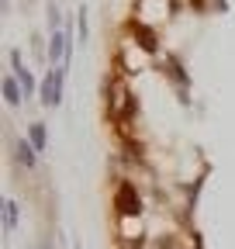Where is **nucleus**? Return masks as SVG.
Returning a JSON list of instances; mask_svg holds the SVG:
<instances>
[{
  "instance_id": "423d86ee",
  "label": "nucleus",
  "mask_w": 235,
  "mask_h": 249,
  "mask_svg": "<svg viewBox=\"0 0 235 249\" xmlns=\"http://www.w3.org/2000/svg\"><path fill=\"white\" fill-rule=\"evenodd\" d=\"M28 142H32L38 152H45V145H49V132H45V124H42V121L28 124Z\"/></svg>"
},
{
  "instance_id": "f257e3e1",
  "label": "nucleus",
  "mask_w": 235,
  "mask_h": 249,
  "mask_svg": "<svg viewBox=\"0 0 235 249\" xmlns=\"http://www.w3.org/2000/svg\"><path fill=\"white\" fill-rule=\"evenodd\" d=\"M63 76H66V66H52L49 76L42 80V104L45 107H59V101H63Z\"/></svg>"
},
{
  "instance_id": "7ed1b4c3",
  "label": "nucleus",
  "mask_w": 235,
  "mask_h": 249,
  "mask_svg": "<svg viewBox=\"0 0 235 249\" xmlns=\"http://www.w3.org/2000/svg\"><path fill=\"white\" fill-rule=\"evenodd\" d=\"M114 204H118V211H121V214H138V211H142L138 191H135L132 183H121V187H118V194H114Z\"/></svg>"
},
{
  "instance_id": "39448f33",
  "label": "nucleus",
  "mask_w": 235,
  "mask_h": 249,
  "mask_svg": "<svg viewBox=\"0 0 235 249\" xmlns=\"http://www.w3.org/2000/svg\"><path fill=\"white\" fill-rule=\"evenodd\" d=\"M4 101H7V107H17L24 101V90H21V83L14 76H4Z\"/></svg>"
},
{
  "instance_id": "20e7f679",
  "label": "nucleus",
  "mask_w": 235,
  "mask_h": 249,
  "mask_svg": "<svg viewBox=\"0 0 235 249\" xmlns=\"http://www.w3.org/2000/svg\"><path fill=\"white\" fill-rule=\"evenodd\" d=\"M14 160H17L21 166H28V170H35V163H38V149L28 142V139H17V142H14Z\"/></svg>"
},
{
  "instance_id": "1a4fd4ad",
  "label": "nucleus",
  "mask_w": 235,
  "mask_h": 249,
  "mask_svg": "<svg viewBox=\"0 0 235 249\" xmlns=\"http://www.w3.org/2000/svg\"><path fill=\"white\" fill-rule=\"evenodd\" d=\"M76 28H80V38L86 42V31H90V28H86V11H80V21H76Z\"/></svg>"
},
{
  "instance_id": "0eeeda50",
  "label": "nucleus",
  "mask_w": 235,
  "mask_h": 249,
  "mask_svg": "<svg viewBox=\"0 0 235 249\" xmlns=\"http://www.w3.org/2000/svg\"><path fill=\"white\" fill-rule=\"evenodd\" d=\"M17 214H21L17 201H7V204H4V229H7V235L17 229Z\"/></svg>"
},
{
  "instance_id": "6e6552de",
  "label": "nucleus",
  "mask_w": 235,
  "mask_h": 249,
  "mask_svg": "<svg viewBox=\"0 0 235 249\" xmlns=\"http://www.w3.org/2000/svg\"><path fill=\"white\" fill-rule=\"evenodd\" d=\"M135 35H142V45L149 49V52H156V38H152V31H149V28H142V24H135Z\"/></svg>"
},
{
  "instance_id": "f03ea898",
  "label": "nucleus",
  "mask_w": 235,
  "mask_h": 249,
  "mask_svg": "<svg viewBox=\"0 0 235 249\" xmlns=\"http://www.w3.org/2000/svg\"><path fill=\"white\" fill-rule=\"evenodd\" d=\"M11 66H14V80L21 83V90H24V97H35V90H38V83H35V76H32V70L21 62V52L14 49L11 52Z\"/></svg>"
}]
</instances>
